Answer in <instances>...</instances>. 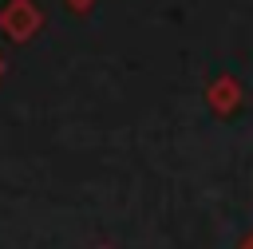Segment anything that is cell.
<instances>
[{"mask_svg": "<svg viewBox=\"0 0 253 249\" xmlns=\"http://www.w3.org/2000/svg\"><path fill=\"white\" fill-rule=\"evenodd\" d=\"M206 103H210L213 115H229V111H237V103H241V83H237L233 75L213 79V83L206 87Z\"/></svg>", "mask_w": 253, "mask_h": 249, "instance_id": "2", "label": "cell"}, {"mask_svg": "<svg viewBox=\"0 0 253 249\" xmlns=\"http://www.w3.org/2000/svg\"><path fill=\"white\" fill-rule=\"evenodd\" d=\"M67 4H71L75 12H91V4H95V0H67Z\"/></svg>", "mask_w": 253, "mask_h": 249, "instance_id": "3", "label": "cell"}, {"mask_svg": "<svg viewBox=\"0 0 253 249\" xmlns=\"http://www.w3.org/2000/svg\"><path fill=\"white\" fill-rule=\"evenodd\" d=\"M40 28H43V12H40L32 0H8V4L0 8V32H4L8 40L24 43V40H32Z\"/></svg>", "mask_w": 253, "mask_h": 249, "instance_id": "1", "label": "cell"}, {"mask_svg": "<svg viewBox=\"0 0 253 249\" xmlns=\"http://www.w3.org/2000/svg\"><path fill=\"white\" fill-rule=\"evenodd\" d=\"M241 249H253V233H249V237H245V241H241Z\"/></svg>", "mask_w": 253, "mask_h": 249, "instance_id": "4", "label": "cell"}, {"mask_svg": "<svg viewBox=\"0 0 253 249\" xmlns=\"http://www.w3.org/2000/svg\"><path fill=\"white\" fill-rule=\"evenodd\" d=\"M99 249H115V245H99Z\"/></svg>", "mask_w": 253, "mask_h": 249, "instance_id": "5", "label": "cell"}, {"mask_svg": "<svg viewBox=\"0 0 253 249\" xmlns=\"http://www.w3.org/2000/svg\"><path fill=\"white\" fill-rule=\"evenodd\" d=\"M0 75H4V59H0Z\"/></svg>", "mask_w": 253, "mask_h": 249, "instance_id": "6", "label": "cell"}]
</instances>
